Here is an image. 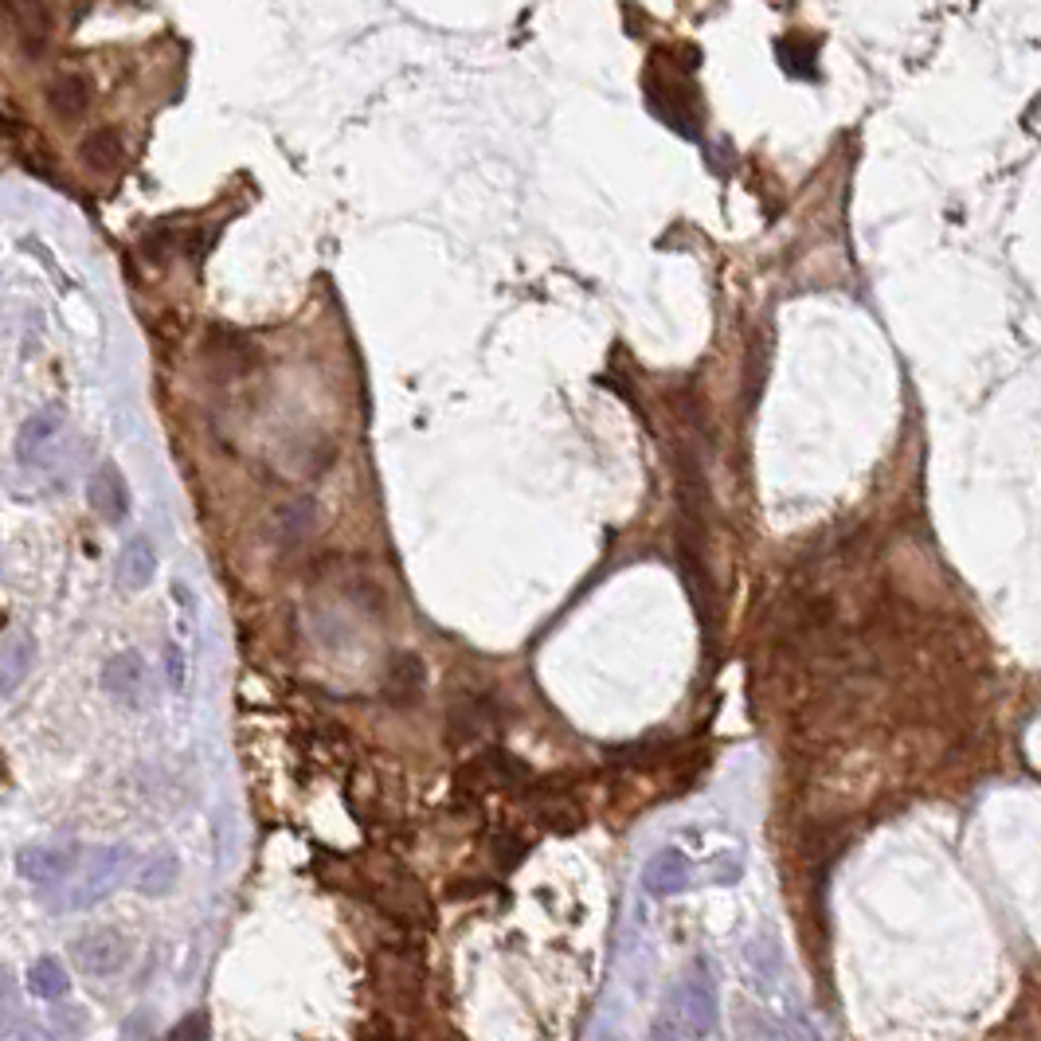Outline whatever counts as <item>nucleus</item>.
Segmentation results:
<instances>
[{
  "label": "nucleus",
  "mask_w": 1041,
  "mask_h": 1041,
  "mask_svg": "<svg viewBox=\"0 0 1041 1041\" xmlns=\"http://www.w3.org/2000/svg\"><path fill=\"white\" fill-rule=\"evenodd\" d=\"M165 674H169L173 689H185V654L177 647L165 650Z\"/></svg>",
  "instance_id": "a211bd4d"
},
{
  "label": "nucleus",
  "mask_w": 1041,
  "mask_h": 1041,
  "mask_svg": "<svg viewBox=\"0 0 1041 1041\" xmlns=\"http://www.w3.org/2000/svg\"><path fill=\"white\" fill-rule=\"evenodd\" d=\"M103 689L118 701H138L145 689V662L138 650H122L103 666Z\"/></svg>",
  "instance_id": "1a4fd4ad"
},
{
  "label": "nucleus",
  "mask_w": 1041,
  "mask_h": 1041,
  "mask_svg": "<svg viewBox=\"0 0 1041 1041\" xmlns=\"http://www.w3.org/2000/svg\"><path fill=\"white\" fill-rule=\"evenodd\" d=\"M91 506L94 513L103 517V521H110V525H118V521L130 513V489H126L122 474H118L114 462L98 466V474L91 478Z\"/></svg>",
  "instance_id": "6e6552de"
},
{
  "label": "nucleus",
  "mask_w": 1041,
  "mask_h": 1041,
  "mask_svg": "<svg viewBox=\"0 0 1041 1041\" xmlns=\"http://www.w3.org/2000/svg\"><path fill=\"white\" fill-rule=\"evenodd\" d=\"M423 685H427V674L415 654H400L388 662V701L412 705L423 694Z\"/></svg>",
  "instance_id": "9d476101"
},
{
  "label": "nucleus",
  "mask_w": 1041,
  "mask_h": 1041,
  "mask_svg": "<svg viewBox=\"0 0 1041 1041\" xmlns=\"http://www.w3.org/2000/svg\"><path fill=\"white\" fill-rule=\"evenodd\" d=\"M32 666H36V642L28 630H12L0 647V697L16 694L20 685L28 682Z\"/></svg>",
  "instance_id": "0eeeda50"
},
{
  "label": "nucleus",
  "mask_w": 1041,
  "mask_h": 1041,
  "mask_svg": "<svg viewBox=\"0 0 1041 1041\" xmlns=\"http://www.w3.org/2000/svg\"><path fill=\"white\" fill-rule=\"evenodd\" d=\"M83 862V845H28L16 854V870L28 885H39V889H51V885H63L71 873L79 870Z\"/></svg>",
  "instance_id": "7ed1b4c3"
},
{
  "label": "nucleus",
  "mask_w": 1041,
  "mask_h": 1041,
  "mask_svg": "<svg viewBox=\"0 0 1041 1041\" xmlns=\"http://www.w3.org/2000/svg\"><path fill=\"white\" fill-rule=\"evenodd\" d=\"M212 1038V1022H208V1014L204 1010H192V1014H185L177 1026H173L169 1033L161 1041H208Z\"/></svg>",
  "instance_id": "f3484780"
},
{
  "label": "nucleus",
  "mask_w": 1041,
  "mask_h": 1041,
  "mask_svg": "<svg viewBox=\"0 0 1041 1041\" xmlns=\"http://www.w3.org/2000/svg\"><path fill=\"white\" fill-rule=\"evenodd\" d=\"M694 885V865L682 850H662L647 862L642 870V889L650 897H674V892H685Z\"/></svg>",
  "instance_id": "423d86ee"
},
{
  "label": "nucleus",
  "mask_w": 1041,
  "mask_h": 1041,
  "mask_svg": "<svg viewBox=\"0 0 1041 1041\" xmlns=\"http://www.w3.org/2000/svg\"><path fill=\"white\" fill-rule=\"evenodd\" d=\"M24 1041H56V1038H51V1033H47L44 1026H36V1030L24 1033Z\"/></svg>",
  "instance_id": "aec40b11"
},
{
  "label": "nucleus",
  "mask_w": 1041,
  "mask_h": 1041,
  "mask_svg": "<svg viewBox=\"0 0 1041 1041\" xmlns=\"http://www.w3.org/2000/svg\"><path fill=\"white\" fill-rule=\"evenodd\" d=\"M47 98H51L56 114L79 118V114L86 110V103H91V91H86V83L79 75H59L56 83H51V91H47Z\"/></svg>",
  "instance_id": "2eb2a0df"
},
{
  "label": "nucleus",
  "mask_w": 1041,
  "mask_h": 1041,
  "mask_svg": "<svg viewBox=\"0 0 1041 1041\" xmlns=\"http://www.w3.org/2000/svg\"><path fill=\"white\" fill-rule=\"evenodd\" d=\"M682 1003H685V1018H689V1033H694V1038H705V1033L717 1030V986L705 959H697L694 975L682 983Z\"/></svg>",
  "instance_id": "20e7f679"
},
{
  "label": "nucleus",
  "mask_w": 1041,
  "mask_h": 1041,
  "mask_svg": "<svg viewBox=\"0 0 1041 1041\" xmlns=\"http://www.w3.org/2000/svg\"><path fill=\"white\" fill-rule=\"evenodd\" d=\"M0 779H4V756H0Z\"/></svg>",
  "instance_id": "412c9836"
},
{
  "label": "nucleus",
  "mask_w": 1041,
  "mask_h": 1041,
  "mask_svg": "<svg viewBox=\"0 0 1041 1041\" xmlns=\"http://www.w3.org/2000/svg\"><path fill=\"white\" fill-rule=\"evenodd\" d=\"M71 956H75L83 975H94V979L118 975L126 967V959H130V939L118 928H91L71 944Z\"/></svg>",
  "instance_id": "f03ea898"
},
{
  "label": "nucleus",
  "mask_w": 1041,
  "mask_h": 1041,
  "mask_svg": "<svg viewBox=\"0 0 1041 1041\" xmlns=\"http://www.w3.org/2000/svg\"><path fill=\"white\" fill-rule=\"evenodd\" d=\"M122 138L114 130H98V133H91V138L83 141V161L91 165L94 173H114L118 165H122Z\"/></svg>",
  "instance_id": "4468645a"
},
{
  "label": "nucleus",
  "mask_w": 1041,
  "mask_h": 1041,
  "mask_svg": "<svg viewBox=\"0 0 1041 1041\" xmlns=\"http://www.w3.org/2000/svg\"><path fill=\"white\" fill-rule=\"evenodd\" d=\"M67 986H71V979H67L63 963L51 956H39L36 963L28 967V991L36 998H47V1003H56V998L67 995Z\"/></svg>",
  "instance_id": "ddd939ff"
},
{
  "label": "nucleus",
  "mask_w": 1041,
  "mask_h": 1041,
  "mask_svg": "<svg viewBox=\"0 0 1041 1041\" xmlns=\"http://www.w3.org/2000/svg\"><path fill=\"white\" fill-rule=\"evenodd\" d=\"M153 572H157V553H153V544L145 541V536H133V541L122 548L118 576H122L126 588L138 591V588H145V583L153 580Z\"/></svg>",
  "instance_id": "9b49d317"
},
{
  "label": "nucleus",
  "mask_w": 1041,
  "mask_h": 1041,
  "mask_svg": "<svg viewBox=\"0 0 1041 1041\" xmlns=\"http://www.w3.org/2000/svg\"><path fill=\"white\" fill-rule=\"evenodd\" d=\"M126 862H130V854H126L122 845H103V850L83 854L79 870L67 877L63 897L56 901V909L59 912L94 909L103 897H110V892L118 889V882L126 877Z\"/></svg>",
  "instance_id": "f257e3e1"
},
{
  "label": "nucleus",
  "mask_w": 1041,
  "mask_h": 1041,
  "mask_svg": "<svg viewBox=\"0 0 1041 1041\" xmlns=\"http://www.w3.org/2000/svg\"><path fill=\"white\" fill-rule=\"evenodd\" d=\"M20 1022V986L12 971L0 963V1033H12Z\"/></svg>",
  "instance_id": "dca6fc26"
},
{
  "label": "nucleus",
  "mask_w": 1041,
  "mask_h": 1041,
  "mask_svg": "<svg viewBox=\"0 0 1041 1041\" xmlns=\"http://www.w3.org/2000/svg\"><path fill=\"white\" fill-rule=\"evenodd\" d=\"M647 1041H682V1038H677V1030L670 1022H654L647 1033Z\"/></svg>",
  "instance_id": "6ab92c4d"
},
{
  "label": "nucleus",
  "mask_w": 1041,
  "mask_h": 1041,
  "mask_svg": "<svg viewBox=\"0 0 1041 1041\" xmlns=\"http://www.w3.org/2000/svg\"><path fill=\"white\" fill-rule=\"evenodd\" d=\"M59 431H63V419H59L56 407H39V412H32L16 435L20 466H44L51 447H56Z\"/></svg>",
  "instance_id": "39448f33"
},
{
  "label": "nucleus",
  "mask_w": 1041,
  "mask_h": 1041,
  "mask_svg": "<svg viewBox=\"0 0 1041 1041\" xmlns=\"http://www.w3.org/2000/svg\"><path fill=\"white\" fill-rule=\"evenodd\" d=\"M180 877V862L173 854H153L141 862L138 870V892H145V897H165V892H173V885H177Z\"/></svg>",
  "instance_id": "f8f14e48"
}]
</instances>
